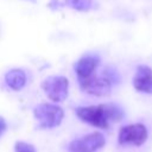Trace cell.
I'll use <instances>...</instances> for the list:
<instances>
[{
  "instance_id": "6da1fadb",
  "label": "cell",
  "mask_w": 152,
  "mask_h": 152,
  "mask_svg": "<svg viewBox=\"0 0 152 152\" xmlns=\"http://www.w3.org/2000/svg\"><path fill=\"white\" fill-rule=\"evenodd\" d=\"M76 115L91 126L107 129L109 122L120 121L124 116L122 109L114 103H102L97 106H87L76 108Z\"/></svg>"
},
{
  "instance_id": "7a4b0ae2",
  "label": "cell",
  "mask_w": 152,
  "mask_h": 152,
  "mask_svg": "<svg viewBox=\"0 0 152 152\" xmlns=\"http://www.w3.org/2000/svg\"><path fill=\"white\" fill-rule=\"evenodd\" d=\"M34 118L37 119L40 128H53L57 127L63 118L64 112L59 106L51 103H40L33 110Z\"/></svg>"
},
{
  "instance_id": "3957f363",
  "label": "cell",
  "mask_w": 152,
  "mask_h": 152,
  "mask_svg": "<svg viewBox=\"0 0 152 152\" xmlns=\"http://www.w3.org/2000/svg\"><path fill=\"white\" fill-rule=\"evenodd\" d=\"M46 96L53 102H62L68 96L69 81L64 76H50L42 82Z\"/></svg>"
},
{
  "instance_id": "277c9868",
  "label": "cell",
  "mask_w": 152,
  "mask_h": 152,
  "mask_svg": "<svg viewBox=\"0 0 152 152\" xmlns=\"http://www.w3.org/2000/svg\"><path fill=\"white\" fill-rule=\"evenodd\" d=\"M147 128L142 124H132L124 126L118 137L120 145H134L140 146L147 140Z\"/></svg>"
},
{
  "instance_id": "5b68a950",
  "label": "cell",
  "mask_w": 152,
  "mask_h": 152,
  "mask_svg": "<svg viewBox=\"0 0 152 152\" xmlns=\"http://www.w3.org/2000/svg\"><path fill=\"white\" fill-rule=\"evenodd\" d=\"M106 144L104 137L100 132H93L69 144L70 152H96Z\"/></svg>"
},
{
  "instance_id": "8992f818",
  "label": "cell",
  "mask_w": 152,
  "mask_h": 152,
  "mask_svg": "<svg viewBox=\"0 0 152 152\" xmlns=\"http://www.w3.org/2000/svg\"><path fill=\"white\" fill-rule=\"evenodd\" d=\"M80 86L83 91L95 95V96H106L110 93L112 89V80L109 76H96L93 75L91 77L80 82Z\"/></svg>"
},
{
  "instance_id": "52a82bcc",
  "label": "cell",
  "mask_w": 152,
  "mask_h": 152,
  "mask_svg": "<svg viewBox=\"0 0 152 152\" xmlns=\"http://www.w3.org/2000/svg\"><path fill=\"white\" fill-rule=\"evenodd\" d=\"M99 57L97 56H93V55H86L83 57H81L76 64H75V71L78 78V82H82L89 77H91L93 75H95V70L99 65Z\"/></svg>"
},
{
  "instance_id": "ba28073f",
  "label": "cell",
  "mask_w": 152,
  "mask_h": 152,
  "mask_svg": "<svg viewBox=\"0 0 152 152\" xmlns=\"http://www.w3.org/2000/svg\"><path fill=\"white\" fill-rule=\"evenodd\" d=\"M133 86L140 93L152 94V70L146 65H139L133 77Z\"/></svg>"
},
{
  "instance_id": "9c48e42d",
  "label": "cell",
  "mask_w": 152,
  "mask_h": 152,
  "mask_svg": "<svg viewBox=\"0 0 152 152\" xmlns=\"http://www.w3.org/2000/svg\"><path fill=\"white\" fill-rule=\"evenodd\" d=\"M6 84L13 90H20L26 83V74L21 69H12L5 75Z\"/></svg>"
},
{
  "instance_id": "30bf717a",
  "label": "cell",
  "mask_w": 152,
  "mask_h": 152,
  "mask_svg": "<svg viewBox=\"0 0 152 152\" xmlns=\"http://www.w3.org/2000/svg\"><path fill=\"white\" fill-rule=\"evenodd\" d=\"M66 4L77 11H87L91 5V0H66Z\"/></svg>"
},
{
  "instance_id": "8fae6325",
  "label": "cell",
  "mask_w": 152,
  "mask_h": 152,
  "mask_svg": "<svg viewBox=\"0 0 152 152\" xmlns=\"http://www.w3.org/2000/svg\"><path fill=\"white\" fill-rule=\"evenodd\" d=\"M14 150L15 152H37L32 144L25 141H17L14 145Z\"/></svg>"
},
{
  "instance_id": "7c38bea8",
  "label": "cell",
  "mask_w": 152,
  "mask_h": 152,
  "mask_svg": "<svg viewBox=\"0 0 152 152\" xmlns=\"http://www.w3.org/2000/svg\"><path fill=\"white\" fill-rule=\"evenodd\" d=\"M6 127H7L6 121L4 120V118H1V116H0V137H1V135H2V133L6 131Z\"/></svg>"
}]
</instances>
